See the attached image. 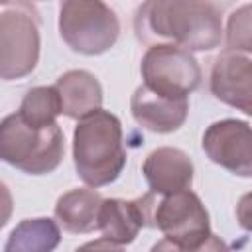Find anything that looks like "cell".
Masks as SVG:
<instances>
[{
	"mask_svg": "<svg viewBox=\"0 0 252 252\" xmlns=\"http://www.w3.org/2000/svg\"><path fill=\"white\" fill-rule=\"evenodd\" d=\"M61 114V102L55 87H33L20 102L18 116L32 128H47Z\"/></svg>",
	"mask_w": 252,
	"mask_h": 252,
	"instance_id": "16",
	"label": "cell"
},
{
	"mask_svg": "<svg viewBox=\"0 0 252 252\" xmlns=\"http://www.w3.org/2000/svg\"><path fill=\"white\" fill-rule=\"evenodd\" d=\"M39 26L28 6L0 12V79L28 77L39 61Z\"/></svg>",
	"mask_w": 252,
	"mask_h": 252,
	"instance_id": "7",
	"label": "cell"
},
{
	"mask_svg": "<svg viewBox=\"0 0 252 252\" xmlns=\"http://www.w3.org/2000/svg\"><path fill=\"white\" fill-rule=\"evenodd\" d=\"M12 211H14V199H12V193L8 189V185L4 181H0V230L8 224L10 217H12Z\"/></svg>",
	"mask_w": 252,
	"mask_h": 252,
	"instance_id": "19",
	"label": "cell"
},
{
	"mask_svg": "<svg viewBox=\"0 0 252 252\" xmlns=\"http://www.w3.org/2000/svg\"><path fill=\"white\" fill-rule=\"evenodd\" d=\"M63 154L65 138L57 122L32 128L18 112L0 120V159L8 165L30 175H45L59 167Z\"/></svg>",
	"mask_w": 252,
	"mask_h": 252,
	"instance_id": "3",
	"label": "cell"
},
{
	"mask_svg": "<svg viewBox=\"0 0 252 252\" xmlns=\"http://www.w3.org/2000/svg\"><path fill=\"white\" fill-rule=\"evenodd\" d=\"M203 150L213 163L226 171L240 177L252 175V134L246 120L213 122L203 134Z\"/></svg>",
	"mask_w": 252,
	"mask_h": 252,
	"instance_id": "8",
	"label": "cell"
},
{
	"mask_svg": "<svg viewBox=\"0 0 252 252\" xmlns=\"http://www.w3.org/2000/svg\"><path fill=\"white\" fill-rule=\"evenodd\" d=\"M75 252H124V250L118 244H114V242H110L106 238H96V240L81 244Z\"/></svg>",
	"mask_w": 252,
	"mask_h": 252,
	"instance_id": "20",
	"label": "cell"
},
{
	"mask_svg": "<svg viewBox=\"0 0 252 252\" xmlns=\"http://www.w3.org/2000/svg\"><path fill=\"white\" fill-rule=\"evenodd\" d=\"M150 226L158 228L169 242L191 248L211 234L209 213L191 189L158 197L152 193Z\"/></svg>",
	"mask_w": 252,
	"mask_h": 252,
	"instance_id": "5",
	"label": "cell"
},
{
	"mask_svg": "<svg viewBox=\"0 0 252 252\" xmlns=\"http://www.w3.org/2000/svg\"><path fill=\"white\" fill-rule=\"evenodd\" d=\"M102 197L94 189H71L55 203V219L71 234H87L98 228Z\"/></svg>",
	"mask_w": 252,
	"mask_h": 252,
	"instance_id": "14",
	"label": "cell"
},
{
	"mask_svg": "<svg viewBox=\"0 0 252 252\" xmlns=\"http://www.w3.org/2000/svg\"><path fill=\"white\" fill-rule=\"evenodd\" d=\"M150 252H230V248L220 236L211 232L201 244L191 246V248H183V246H177V244L169 242L167 238H161L150 248Z\"/></svg>",
	"mask_w": 252,
	"mask_h": 252,
	"instance_id": "18",
	"label": "cell"
},
{
	"mask_svg": "<svg viewBox=\"0 0 252 252\" xmlns=\"http://www.w3.org/2000/svg\"><path fill=\"white\" fill-rule=\"evenodd\" d=\"M59 242L61 230L53 219H24L10 232L4 252H53Z\"/></svg>",
	"mask_w": 252,
	"mask_h": 252,
	"instance_id": "15",
	"label": "cell"
},
{
	"mask_svg": "<svg viewBox=\"0 0 252 252\" xmlns=\"http://www.w3.org/2000/svg\"><path fill=\"white\" fill-rule=\"evenodd\" d=\"M152 193L138 199H102L98 211V230L102 238L122 246L136 240L142 226H150Z\"/></svg>",
	"mask_w": 252,
	"mask_h": 252,
	"instance_id": "11",
	"label": "cell"
},
{
	"mask_svg": "<svg viewBox=\"0 0 252 252\" xmlns=\"http://www.w3.org/2000/svg\"><path fill=\"white\" fill-rule=\"evenodd\" d=\"M130 110L142 128L156 134H171L183 126L189 112V100L165 98L140 85L130 98Z\"/></svg>",
	"mask_w": 252,
	"mask_h": 252,
	"instance_id": "12",
	"label": "cell"
},
{
	"mask_svg": "<svg viewBox=\"0 0 252 252\" xmlns=\"http://www.w3.org/2000/svg\"><path fill=\"white\" fill-rule=\"evenodd\" d=\"M144 87L165 98H187L201 87V67L197 59L169 43L150 45L140 63Z\"/></svg>",
	"mask_w": 252,
	"mask_h": 252,
	"instance_id": "6",
	"label": "cell"
},
{
	"mask_svg": "<svg viewBox=\"0 0 252 252\" xmlns=\"http://www.w3.org/2000/svg\"><path fill=\"white\" fill-rule=\"evenodd\" d=\"M134 30L148 45H177L185 51H211L222 41L220 12L211 2L150 0L136 10Z\"/></svg>",
	"mask_w": 252,
	"mask_h": 252,
	"instance_id": "1",
	"label": "cell"
},
{
	"mask_svg": "<svg viewBox=\"0 0 252 252\" xmlns=\"http://www.w3.org/2000/svg\"><path fill=\"white\" fill-rule=\"evenodd\" d=\"M59 33L73 51L100 55L116 43L120 22L104 2L67 0L59 6Z\"/></svg>",
	"mask_w": 252,
	"mask_h": 252,
	"instance_id": "4",
	"label": "cell"
},
{
	"mask_svg": "<svg viewBox=\"0 0 252 252\" xmlns=\"http://www.w3.org/2000/svg\"><path fill=\"white\" fill-rule=\"evenodd\" d=\"M250 4L240 6L228 18L226 28V51H236L248 55L252 51V33H250Z\"/></svg>",
	"mask_w": 252,
	"mask_h": 252,
	"instance_id": "17",
	"label": "cell"
},
{
	"mask_svg": "<svg viewBox=\"0 0 252 252\" xmlns=\"http://www.w3.org/2000/svg\"><path fill=\"white\" fill-rule=\"evenodd\" d=\"M211 93L220 102L252 114V61L244 53L222 51L213 67L209 79Z\"/></svg>",
	"mask_w": 252,
	"mask_h": 252,
	"instance_id": "9",
	"label": "cell"
},
{
	"mask_svg": "<svg viewBox=\"0 0 252 252\" xmlns=\"http://www.w3.org/2000/svg\"><path fill=\"white\" fill-rule=\"evenodd\" d=\"M126 159L122 124L116 114L98 108L79 118L73 132V161L85 185L94 189L116 181Z\"/></svg>",
	"mask_w": 252,
	"mask_h": 252,
	"instance_id": "2",
	"label": "cell"
},
{
	"mask_svg": "<svg viewBox=\"0 0 252 252\" xmlns=\"http://www.w3.org/2000/svg\"><path fill=\"white\" fill-rule=\"evenodd\" d=\"M53 87L59 94L61 114L69 118L79 120L98 110L102 104V87L98 79L85 69H73L63 73Z\"/></svg>",
	"mask_w": 252,
	"mask_h": 252,
	"instance_id": "13",
	"label": "cell"
},
{
	"mask_svg": "<svg viewBox=\"0 0 252 252\" xmlns=\"http://www.w3.org/2000/svg\"><path fill=\"white\" fill-rule=\"evenodd\" d=\"M142 173L146 177L150 193L163 197L191 189L195 167L191 158L183 150L163 146L148 154L142 165Z\"/></svg>",
	"mask_w": 252,
	"mask_h": 252,
	"instance_id": "10",
	"label": "cell"
}]
</instances>
